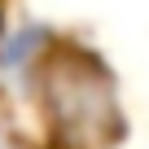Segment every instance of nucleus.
<instances>
[{"label": "nucleus", "instance_id": "f03ea898", "mask_svg": "<svg viewBox=\"0 0 149 149\" xmlns=\"http://www.w3.org/2000/svg\"><path fill=\"white\" fill-rule=\"evenodd\" d=\"M48 35L40 31V26H22L9 44H5V53H0V61H5L9 70H26L35 57H40V44H44Z\"/></svg>", "mask_w": 149, "mask_h": 149}, {"label": "nucleus", "instance_id": "f257e3e1", "mask_svg": "<svg viewBox=\"0 0 149 149\" xmlns=\"http://www.w3.org/2000/svg\"><path fill=\"white\" fill-rule=\"evenodd\" d=\"M44 92H48V114L66 136L97 140L114 132V97L101 74H88L84 57H48L44 66Z\"/></svg>", "mask_w": 149, "mask_h": 149}]
</instances>
